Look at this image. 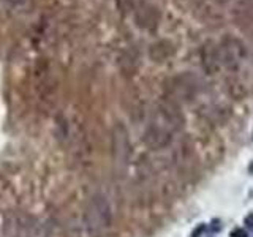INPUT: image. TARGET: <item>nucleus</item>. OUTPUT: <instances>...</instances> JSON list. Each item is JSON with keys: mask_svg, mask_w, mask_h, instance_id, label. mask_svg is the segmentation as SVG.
<instances>
[{"mask_svg": "<svg viewBox=\"0 0 253 237\" xmlns=\"http://www.w3.org/2000/svg\"><path fill=\"white\" fill-rule=\"evenodd\" d=\"M85 229L92 237H105L113 229L114 225V212L108 196L105 193H95L84 213Z\"/></svg>", "mask_w": 253, "mask_h": 237, "instance_id": "obj_1", "label": "nucleus"}, {"mask_svg": "<svg viewBox=\"0 0 253 237\" xmlns=\"http://www.w3.org/2000/svg\"><path fill=\"white\" fill-rule=\"evenodd\" d=\"M172 168L176 176L184 182H193L200 174V158H198L193 139L185 134L180 139L177 149L172 154Z\"/></svg>", "mask_w": 253, "mask_h": 237, "instance_id": "obj_2", "label": "nucleus"}, {"mask_svg": "<svg viewBox=\"0 0 253 237\" xmlns=\"http://www.w3.org/2000/svg\"><path fill=\"white\" fill-rule=\"evenodd\" d=\"M111 150H113V160L116 169L125 174L128 169L131 160V139L130 133L124 123H116L113 128V136H111Z\"/></svg>", "mask_w": 253, "mask_h": 237, "instance_id": "obj_3", "label": "nucleus"}, {"mask_svg": "<svg viewBox=\"0 0 253 237\" xmlns=\"http://www.w3.org/2000/svg\"><path fill=\"white\" fill-rule=\"evenodd\" d=\"M168 84V97L174 98L177 103L193 101L201 90V81L192 73L179 75L169 79Z\"/></svg>", "mask_w": 253, "mask_h": 237, "instance_id": "obj_4", "label": "nucleus"}, {"mask_svg": "<svg viewBox=\"0 0 253 237\" xmlns=\"http://www.w3.org/2000/svg\"><path fill=\"white\" fill-rule=\"evenodd\" d=\"M157 114L160 117L162 123H165L168 128H171L174 133L180 131L185 125V116L180 109V103H177L174 98L165 95L163 98L157 103Z\"/></svg>", "mask_w": 253, "mask_h": 237, "instance_id": "obj_5", "label": "nucleus"}, {"mask_svg": "<svg viewBox=\"0 0 253 237\" xmlns=\"http://www.w3.org/2000/svg\"><path fill=\"white\" fill-rule=\"evenodd\" d=\"M218 46V57L220 65L228 71H236L241 67V63L245 57V47L237 38L226 37L220 41Z\"/></svg>", "mask_w": 253, "mask_h": 237, "instance_id": "obj_6", "label": "nucleus"}, {"mask_svg": "<svg viewBox=\"0 0 253 237\" xmlns=\"http://www.w3.org/2000/svg\"><path fill=\"white\" fill-rule=\"evenodd\" d=\"M172 134L174 131L168 128L165 123H149L142 134V139H144V144L154 150V152H160V150L168 149L172 144Z\"/></svg>", "mask_w": 253, "mask_h": 237, "instance_id": "obj_7", "label": "nucleus"}, {"mask_svg": "<svg viewBox=\"0 0 253 237\" xmlns=\"http://www.w3.org/2000/svg\"><path fill=\"white\" fill-rule=\"evenodd\" d=\"M201 63H203V70L206 71V75L218 73V70L221 68L220 57H218V46L212 43L204 44L201 51Z\"/></svg>", "mask_w": 253, "mask_h": 237, "instance_id": "obj_8", "label": "nucleus"}, {"mask_svg": "<svg viewBox=\"0 0 253 237\" xmlns=\"http://www.w3.org/2000/svg\"><path fill=\"white\" fill-rule=\"evenodd\" d=\"M171 52H172L171 44L166 43V41H160V43H157V44H154L152 47H150L149 55H150V59H152L154 62H163V60H166L169 57Z\"/></svg>", "mask_w": 253, "mask_h": 237, "instance_id": "obj_9", "label": "nucleus"}, {"mask_svg": "<svg viewBox=\"0 0 253 237\" xmlns=\"http://www.w3.org/2000/svg\"><path fill=\"white\" fill-rule=\"evenodd\" d=\"M226 90L236 100H242L245 95H247V89H245V85L241 81H237V79H228Z\"/></svg>", "mask_w": 253, "mask_h": 237, "instance_id": "obj_10", "label": "nucleus"}]
</instances>
